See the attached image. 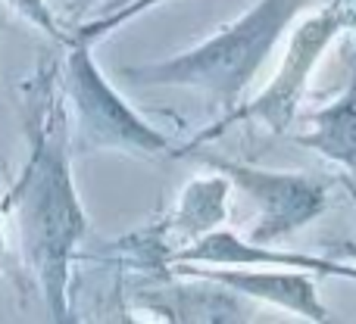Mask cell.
I'll return each mask as SVG.
<instances>
[{"instance_id": "1", "label": "cell", "mask_w": 356, "mask_h": 324, "mask_svg": "<svg viewBox=\"0 0 356 324\" xmlns=\"http://www.w3.org/2000/svg\"><path fill=\"white\" fill-rule=\"evenodd\" d=\"M29 160L19 171L3 209L16 212L22 262L50 321H72V262L88 231L69 150V106L63 75L44 62L29 85Z\"/></svg>"}, {"instance_id": "2", "label": "cell", "mask_w": 356, "mask_h": 324, "mask_svg": "<svg viewBox=\"0 0 356 324\" xmlns=\"http://www.w3.org/2000/svg\"><path fill=\"white\" fill-rule=\"evenodd\" d=\"M319 3L328 0H257V6H250L241 19L219 28L203 44L163 62L122 69V78L141 87H191L222 103L225 110H234L238 97L266 66L278 41L294 28L303 12Z\"/></svg>"}, {"instance_id": "3", "label": "cell", "mask_w": 356, "mask_h": 324, "mask_svg": "<svg viewBox=\"0 0 356 324\" xmlns=\"http://www.w3.org/2000/svg\"><path fill=\"white\" fill-rule=\"evenodd\" d=\"M344 28H356V0H328L322 10L300 19L288 35V47H284L282 66H278L275 78L247 106L228 110L219 122L209 125L207 131H200V137H194L178 153H188L191 147H200L209 137H219L228 125H238V122H257V125H266L272 135H284L297 122V116H300V100L307 94L309 75H313L316 62L322 60L328 44Z\"/></svg>"}, {"instance_id": "4", "label": "cell", "mask_w": 356, "mask_h": 324, "mask_svg": "<svg viewBox=\"0 0 356 324\" xmlns=\"http://www.w3.org/2000/svg\"><path fill=\"white\" fill-rule=\"evenodd\" d=\"M66 62H63V94L72 110L79 135L97 150H119L131 156H163L172 150L169 137L160 128L141 119L135 106L106 81L91 56V44L69 37Z\"/></svg>"}, {"instance_id": "5", "label": "cell", "mask_w": 356, "mask_h": 324, "mask_svg": "<svg viewBox=\"0 0 356 324\" xmlns=\"http://www.w3.org/2000/svg\"><path fill=\"white\" fill-rule=\"evenodd\" d=\"M188 153H197V162H207L213 171L225 175L228 184L241 190L247 203L257 209V219L250 221V234H247L253 244L278 246L294 231L319 219L328 206L325 184H319L309 175H300V171L247 165L238 160H225V156H213L200 147L188 150Z\"/></svg>"}, {"instance_id": "6", "label": "cell", "mask_w": 356, "mask_h": 324, "mask_svg": "<svg viewBox=\"0 0 356 324\" xmlns=\"http://www.w3.org/2000/svg\"><path fill=\"white\" fill-rule=\"evenodd\" d=\"M172 275H197L219 281L238 290L247 300L272 302L307 321H332L328 306L319 300L316 281L300 268H282V265H197V262H172Z\"/></svg>"}, {"instance_id": "7", "label": "cell", "mask_w": 356, "mask_h": 324, "mask_svg": "<svg viewBox=\"0 0 356 324\" xmlns=\"http://www.w3.org/2000/svg\"><path fill=\"white\" fill-rule=\"evenodd\" d=\"M178 278H194L197 284H175L169 275L154 278V284H144L135 290L131 296L135 306L172 324H241L257 318L244 302L247 296H241L238 290L197 275Z\"/></svg>"}, {"instance_id": "8", "label": "cell", "mask_w": 356, "mask_h": 324, "mask_svg": "<svg viewBox=\"0 0 356 324\" xmlns=\"http://www.w3.org/2000/svg\"><path fill=\"white\" fill-rule=\"evenodd\" d=\"M297 144L316 150L347 175H356V78L328 106L307 116V131Z\"/></svg>"}, {"instance_id": "9", "label": "cell", "mask_w": 356, "mask_h": 324, "mask_svg": "<svg viewBox=\"0 0 356 324\" xmlns=\"http://www.w3.org/2000/svg\"><path fill=\"white\" fill-rule=\"evenodd\" d=\"M156 3H163V0H131V3L119 6V10L104 12V16H97V19H91V22H85L79 31H75V37H81V41L94 44L97 37L110 35L113 28H119V25L129 22V19H138L144 10H150V6H156Z\"/></svg>"}, {"instance_id": "10", "label": "cell", "mask_w": 356, "mask_h": 324, "mask_svg": "<svg viewBox=\"0 0 356 324\" xmlns=\"http://www.w3.org/2000/svg\"><path fill=\"white\" fill-rule=\"evenodd\" d=\"M6 3H10L19 16H25L29 22H35L38 28H44L50 37H54V41H60V44L69 41L66 31H63L60 22L54 19V10L47 6V0H6Z\"/></svg>"}, {"instance_id": "11", "label": "cell", "mask_w": 356, "mask_h": 324, "mask_svg": "<svg viewBox=\"0 0 356 324\" xmlns=\"http://www.w3.org/2000/svg\"><path fill=\"white\" fill-rule=\"evenodd\" d=\"M94 0H60V10L66 22H75V19H85V12L91 10Z\"/></svg>"}, {"instance_id": "12", "label": "cell", "mask_w": 356, "mask_h": 324, "mask_svg": "<svg viewBox=\"0 0 356 324\" xmlns=\"http://www.w3.org/2000/svg\"><path fill=\"white\" fill-rule=\"evenodd\" d=\"M338 256H347V259H356V244H341V246H338Z\"/></svg>"}, {"instance_id": "13", "label": "cell", "mask_w": 356, "mask_h": 324, "mask_svg": "<svg viewBox=\"0 0 356 324\" xmlns=\"http://www.w3.org/2000/svg\"><path fill=\"white\" fill-rule=\"evenodd\" d=\"M3 212L6 209H3V203H0V253H3Z\"/></svg>"}]
</instances>
